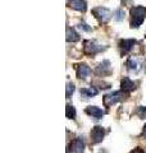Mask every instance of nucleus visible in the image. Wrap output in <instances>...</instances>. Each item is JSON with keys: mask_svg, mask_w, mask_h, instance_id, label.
Returning <instances> with one entry per match:
<instances>
[{"mask_svg": "<svg viewBox=\"0 0 146 153\" xmlns=\"http://www.w3.org/2000/svg\"><path fill=\"white\" fill-rule=\"evenodd\" d=\"M97 94V89L95 87H89V88H81V96L85 98H90L92 96Z\"/></svg>", "mask_w": 146, "mask_h": 153, "instance_id": "15", "label": "nucleus"}, {"mask_svg": "<svg viewBox=\"0 0 146 153\" xmlns=\"http://www.w3.org/2000/svg\"><path fill=\"white\" fill-rule=\"evenodd\" d=\"M104 137H105V129L103 126L97 125L95 128H92V130H91V142H92V144H97V143L103 142Z\"/></svg>", "mask_w": 146, "mask_h": 153, "instance_id": "5", "label": "nucleus"}, {"mask_svg": "<svg viewBox=\"0 0 146 153\" xmlns=\"http://www.w3.org/2000/svg\"><path fill=\"white\" fill-rule=\"evenodd\" d=\"M67 42H77L80 40V35L77 33L73 28H71V27H68L67 28Z\"/></svg>", "mask_w": 146, "mask_h": 153, "instance_id": "14", "label": "nucleus"}, {"mask_svg": "<svg viewBox=\"0 0 146 153\" xmlns=\"http://www.w3.org/2000/svg\"><path fill=\"white\" fill-rule=\"evenodd\" d=\"M127 68L128 70L131 71H133V73H137V71H140L141 69V63H140V60L137 59V57H129L128 61H127Z\"/></svg>", "mask_w": 146, "mask_h": 153, "instance_id": "10", "label": "nucleus"}, {"mask_svg": "<svg viewBox=\"0 0 146 153\" xmlns=\"http://www.w3.org/2000/svg\"><path fill=\"white\" fill-rule=\"evenodd\" d=\"M123 1H124V3H127V1H128V0H123Z\"/></svg>", "mask_w": 146, "mask_h": 153, "instance_id": "23", "label": "nucleus"}, {"mask_svg": "<svg viewBox=\"0 0 146 153\" xmlns=\"http://www.w3.org/2000/svg\"><path fill=\"white\" fill-rule=\"evenodd\" d=\"M85 151V142L82 138H76L73 139L68 148V153H84Z\"/></svg>", "mask_w": 146, "mask_h": 153, "instance_id": "6", "label": "nucleus"}, {"mask_svg": "<svg viewBox=\"0 0 146 153\" xmlns=\"http://www.w3.org/2000/svg\"><path fill=\"white\" fill-rule=\"evenodd\" d=\"M127 97V92L126 91H115V92H111L109 94H105L103 97V102H104V106L105 107H110L115 105L117 102L122 101V100H124Z\"/></svg>", "mask_w": 146, "mask_h": 153, "instance_id": "2", "label": "nucleus"}, {"mask_svg": "<svg viewBox=\"0 0 146 153\" xmlns=\"http://www.w3.org/2000/svg\"><path fill=\"white\" fill-rule=\"evenodd\" d=\"M65 116L68 119H75L76 117V108H75V106H72V105H67Z\"/></svg>", "mask_w": 146, "mask_h": 153, "instance_id": "16", "label": "nucleus"}, {"mask_svg": "<svg viewBox=\"0 0 146 153\" xmlns=\"http://www.w3.org/2000/svg\"><path fill=\"white\" fill-rule=\"evenodd\" d=\"M135 44H136L135 40H122L119 42V47H120V50H122L123 54H127V52H129L131 50H132Z\"/></svg>", "mask_w": 146, "mask_h": 153, "instance_id": "12", "label": "nucleus"}, {"mask_svg": "<svg viewBox=\"0 0 146 153\" xmlns=\"http://www.w3.org/2000/svg\"><path fill=\"white\" fill-rule=\"evenodd\" d=\"M114 19L118 22H122L124 19V10L123 9H117L114 12Z\"/></svg>", "mask_w": 146, "mask_h": 153, "instance_id": "17", "label": "nucleus"}, {"mask_svg": "<svg viewBox=\"0 0 146 153\" xmlns=\"http://www.w3.org/2000/svg\"><path fill=\"white\" fill-rule=\"evenodd\" d=\"M131 153H145V152H144L142 149H141V148H136V149H133Z\"/></svg>", "mask_w": 146, "mask_h": 153, "instance_id": "22", "label": "nucleus"}, {"mask_svg": "<svg viewBox=\"0 0 146 153\" xmlns=\"http://www.w3.org/2000/svg\"><path fill=\"white\" fill-rule=\"evenodd\" d=\"M105 47L101 46L99 42L95 41V40L85 41V44H84V51H85V54H87V55H95V54H97V52L103 51Z\"/></svg>", "mask_w": 146, "mask_h": 153, "instance_id": "3", "label": "nucleus"}, {"mask_svg": "<svg viewBox=\"0 0 146 153\" xmlns=\"http://www.w3.org/2000/svg\"><path fill=\"white\" fill-rule=\"evenodd\" d=\"M145 70H146V63H145Z\"/></svg>", "mask_w": 146, "mask_h": 153, "instance_id": "24", "label": "nucleus"}, {"mask_svg": "<svg viewBox=\"0 0 146 153\" xmlns=\"http://www.w3.org/2000/svg\"><path fill=\"white\" fill-rule=\"evenodd\" d=\"M86 114H89L90 116L95 119H103L104 116V111L100 107H96V106H89L86 108Z\"/></svg>", "mask_w": 146, "mask_h": 153, "instance_id": "11", "label": "nucleus"}, {"mask_svg": "<svg viewBox=\"0 0 146 153\" xmlns=\"http://www.w3.org/2000/svg\"><path fill=\"white\" fill-rule=\"evenodd\" d=\"M69 7L72 9H75V10H78V12H85L86 8H87L85 0H72L69 3Z\"/></svg>", "mask_w": 146, "mask_h": 153, "instance_id": "13", "label": "nucleus"}, {"mask_svg": "<svg viewBox=\"0 0 146 153\" xmlns=\"http://www.w3.org/2000/svg\"><path fill=\"white\" fill-rule=\"evenodd\" d=\"M76 71H77V76H78L80 79H86L87 76L91 74V69L86 64L76 65Z\"/></svg>", "mask_w": 146, "mask_h": 153, "instance_id": "8", "label": "nucleus"}, {"mask_svg": "<svg viewBox=\"0 0 146 153\" xmlns=\"http://www.w3.org/2000/svg\"><path fill=\"white\" fill-rule=\"evenodd\" d=\"M145 18H146V8L133 7L131 9V27L132 28H138L142 25Z\"/></svg>", "mask_w": 146, "mask_h": 153, "instance_id": "1", "label": "nucleus"}, {"mask_svg": "<svg viewBox=\"0 0 146 153\" xmlns=\"http://www.w3.org/2000/svg\"><path fill=\"white\" fill-rule=\"evenodd\" d=\"M141 138H144V139H146V125L144 126L142 129V134H141Z\"/></svg>", "mask_w": 146, "mask_h": 153, "instance_id": "21", "label": "nucleus"}, {"mask_svg": "<svg viewBox=\"0 0 146 153\" xmlns=\"http://www.w3.org/2000/svg\"><path fill=\"white\" fill-rule=\"evenodd\" d=\"M136 114H137V116L141 117V119H146V107L144 106H140L137 108V111H136Z\"/></svg>", "mask_w": 146, "mask_h": 153, "instance_id": "19", "label": "nucleus"}, {"mask_svg": "<svg viewBox=\"0 0 146 153\" xmlns=\"http://www.w3.org/2000/svg\"><path fill=\"white\" fill-rule=\"evenodd\" d=\"M92 14H94V17L100 23H106L111 18L110 10L108 8H103V7H97L95 9H92Z\"/></svg>", "mask_w": 146, "mask_h": 153, "instance_id": "4", "label": "nucleus"}, {"mask_svg": "<svg viewBox=\"0 0 146 153\" xmlns=\"http://www.w3.org/2000/svg\"><path fill=\"white\" fill-rule=\"evenodd\" d=\"M78 27L85 32H91V27H89V25H86V23H80Z\"/></svg>", "mask_w": 146, "mask_h": 153, "instance_id": "20", "label": "nucleus"}, {"mask_svg": "<svg viewBox=\"0 0 146 153\" xmlns=\"http://www.w3.org/2000/svg\"><path fill=\"white\" fill-rule=\"evenodd\" d=\"M120 87L123 91H126V92H132V91L136 89V83L132 82L128 76H124L123 79H122V82H120Z\"/></svg>", "mask_w": 146, "mask_h": 153, "instance_id": "9", "label": "nucleus"}, {"mask_svg": "<svg viewBox=\"0 0 146 153\" xmlns=\"http://www.w3.org/2000/svg\"><path fill=\"white\" fill-rule=\"evenodd\" d=\"M96 74L99 75H108L111 73V66H110V61L109 60H103L101 63L97 65V68L95 69Z\"/></svg>", "mask_w": 146, "mask_h": 153, "instance_id": "7", "label": "nucleus"}, {"mask_svg": "<svg viewBox=\"0 0 146 153\" xmlns=\"http://www.w3.org/2000/svg\"><path fill=\"white\" fill-rule=\"evenodd\" d=\"M73 92H75V84L71 83V82H68L67 83V92H65L67 98H69L73 94Z\"/></svg>", "mask_w": 146, "mask_h": 153, "instance_id": "18", "label": "nucleus"}]
</instances>
